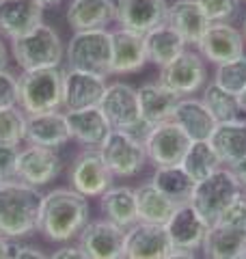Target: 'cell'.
I'll return each instance as SVG.
<instances>
[{"mask_svg":"<svg viewBox=\"0 0 246 259\" xmlns=\"http://www.w3.org/2000/svg\"><path fill=\"white\" fill-rule=\"evenodd\" d=\"M89 225V199L73 188H54L44 194L37 229L52 242H67Z\"/></svg>","mask_w":246,"mask_h":259,"instance_id":"1","label":"cell"},{"mask_svg":"<svg viewBox=\"0 0 246 259\" xmlns=\"http://www.w3.org/2000/svg\"><path fill=\"white\" fill-rule=\"evenodd\" d=\"M41 199L44 194L24 182L0 184V236L24 238L35 231Z\"/></svg>","mask_w":246,"mask_h":259,"instance_id":"2","label":"cell"},{"mask_svg":"<svg viewBox=\"0 0 246 259\" xmlns=\"http://www.w3.org/2000/svg\"><path fill=\"white\" fill-rule=\"evenodd\" d=\"M20 108L26 115H41L63 108V71L59 67L22 71Z\"/></svg>","mask_w":246,"mask_h":259,"instance_id":"3","label":"cell"},{"mask_svg":"<svg viewBox=\"0 0 246 259\" xmlns=\"http://www.w3.org/2000/svg\"><path fill=\"white\" fill-rule=\"evenodd\" d=\"M244 192L242 184L229 166H220L214 175L194 186L190 205L201 214V218L210 227L218 223V218L225 214V209Z\"/></svg>","mask_w":246,"mask_h":259,"instance_id":"4","label":"cell"},{"mask_svg":"<svg viewBox=\"0 0 246 259\" xmlns=\"http://www.w3.org/2000/svg\"><path fill=\"white\" fill-rule=\"evenodd\" d=\"M100 110L106 115L112 130H123L136 136L138 141L147 139L151 125H147L141 119V104H138V91L126 82H112L106 87L102 97Z\"/></svg>","mask_w":246,"mask_h":259,"instance_id":"5","label":"cell"},{"mask_svg":"<svg viewBox=\"0 0 246 259\" xmlns=\"http://www.w3.org/2000/svg\"><path fill=\"white\" fill-rule=\"evenodd\" d=\"M11 52L18 65L28 69H46V67H59L63 61V41L52 26L39 24L28 35L11 41Z\"/></svg>","mask_w":246,"mask_h":259,"instance_id":"6","label":"cell"},{"mask_svg":"<svg viewBox=\"0 0 246 259\" xmlns=\"http://www.w3.org/2000/svg\"><path fill=\"white\" fill-rule=\"evenodd\" d=\"M67 61L73 69L93 71L100 76H110L112 56V32L106 28L76 30L67 44Z\"/></svg>","mask_w":246,"mask_h":259,"instance_id":"7","label":"cell"},{"mask_svg":"<svg viewBox=\"0 0 246 259\" xmlns=\"http://www.w3.org/2000/svg\"><path fill=\"white\" fill-rule=\"evenodd\" d=\"M100 151L114 177H134L147 162L145 143L123 130H112Z\"/></svg>","mask_w":246,"mask_h":259,"instance_id":"8","label":"cell"},{"mask_svg":"<svg viewBox=\"0 0 246 259\" xmlns=\"http://www.w3.org/2000/svg\"><path fill=\"white\" fill-rule=\"evenodd\" d=\"M208 80V67L201 54L192 50H184L175 61L160 67L158 82L171 89L173 93L182 97H190L196 91H201Z\"/></svg>","mask_w":246,"mask_h":259,"instance_id":"9","label":"cell"},{"mask_svg":"<svg viewBox=\"0 0 246 259\" xmlns=\"http://www.w3.org/2000/svg\"><path fill=\"white\" fill-rule=\"evenodd\" d=\"M190 143L192 141L188 139L186 132L175 121H164V123L153 125L145 139L147 160H151L155 168L182 164Z\"/></svg>","mask_w":246,"mask_h":259,"instance_id":"10","label":"cell"},{"mask_svg":"<svg viewBox=\"0 0 246 259\" xmlns=\"http://www.w3.org/2000/svg\"><path fill=\"white\" fill-rule=\"evenodd\" d=\"M112 173L100 149H87L73 160L69 168V184L71 188L80 192L82 197H102L112 188Z\"/></svg>","mask_w":246,"mask_h":259,"instance_id":"11","label":"cell"},{"mask_svg":"<svg viewBox=\"0 0 246 259\" xmlns=\"http://www.w3.org/2000/svg\"><path fill=\"white\" fill-rule=\"evenodd\" d=\"M106 87V76L69 67L63 71V108L73 112L100 106Z\"/></svg>","mask_w":246,"mask_h":259,"instance_id":"12","label":"cell"},{"mask_svg":"<svg viewBox=\"0 0 246 259\" xmlns=\"http://www.w3.org/2000/svg\"><path fill=\"white\" fill-rule=\"evenodd\" d=\"M89 259H123L126 257V229L110 221H93L80 231V244Z\"/></svg>","mask_w":246,"mask_h":259,"instance_id":"13","label":"cell"},{"mask_svg":"<svg viewBox=\"0 0 246 259\" xmlns=\"http://www.w3.org/2000/svg\"><path fill=\"white\" fill-rule=\"evenodd\" d=\"M63 171V162L59 158L56 149L37 147V145H28L24 147L18 156V171H15V180L24 182L39 188L54 182Z\"/></svg>","mask_w":246,"mask_h":259,"instance_id":"14","label":"cell"},{"mask_svg":"<svg viewBox=\"0 0 246 259\" xmlns=\"http://www.w3.org/2000/svg\"><path fill=\"white\" fill-rule=\"evenodd\" d=\"M167 0H114V20L121 28L147 35L167 24Z\"/></svg>","mask_w":246,"mask_h":259,"instance_id":"15","label":"cell"},{"mask_svg":"<svg viewBox=\"0 0 246 259\" xmlns=\"http://www.w3.org/2000/svg\"><path fill=\"white\" fill-rule=\"evenodd\" d=\"M196 48L205 61L218 67V65L244 56V35L229 22H214L196 44Z\"/></svg>","mask_w":246,"mask_h":259,"instance_id":"16","label":"cell"},{"mask_svg":"<svg viewBox=\"0 0 246 259\" xmlns=\"http://www.w3.org/2000/svg\"><path fill=\"white\" fill-rule=\"evenodd\" d=\"M173 244L164 225L136 223L126 229V257L123 259H164Z\"/></svg>","mask_w":246,"mask_h":259,"instance_id":"17","label":"cell"},{"mask_svg":"<svg viewBox=\"0 0 246 259\" xmlns=\"http://www.w3.org/2000/svg\"><path fill=\"white\" fill-rule=\"evenodd\" d=\"M164 227H167V233H169V240L173 244V248L192 250V253L203 246L205 236L210 231V225L203 221L201 214L190 203L177 205L173 216L169 218V223Z\"/></svg>","mask_w":246,"mask_h":259,"instance_id":"18","label":"cell"},{"mask_svg":"<svg viewBox=\"0 0 246 259\" xmlns=\"http://www.w3.org/2000/svg\"><path fill=\"white\" fill-rule=\"evenodd\" d=\"M46 7L39 0H0V35L20 39L44 24Z\"/></svg>","mask_w":246,"mask_h":259,"instance_id":"19","label":"cell"},{"mask_svg":"<svg viewBox=\"0 0 246 259\" xmlns=\"http://www.w3.org/2000/svg\"><path fill=\"white\" fill-rule=\"evenodd\" d=\"M147 63L145 35L134 30L117 28L112 30V56H110V74H136Z\"/></svg>","mask_w":246,"mask_h":259,"instance_id":"20","label":"cell"},{"mask_svg":"<svg viewBox=\"0 0 246 259\" xmlns=\"http://www.w3.org/2000/svg\"><path fill=\"white\" fill-rule=\"evenodd\" d=\"M71 141L67 117L61 110L26 115V143L37 147L59 149Z\"/></svg>","mask_w":246,"mask_h":259,"instance_id":"21","label":"cell"},{"mask_svg":"<svg viewBox=\"0 0 246 259\" xmlns=\"http://www.w3.org/2000/svg\"><path fill=\"white\" fill-rule=\"evenodd\" d=\"M167 24L184 39L186 46H196L212 26V22L208 20V15L203 13L196 0H175L173 5H169Z\"/></svg>","mask_w":246,"mask_h":259,"instance_id":"22","label":"cell"},{"mask_svg":"<svg viewBox=\"0 0 246 259\" xmlns=\"http://www.w3.org/2000/svg\"><path fill=\"white\" fill-rule=\"evenodd\" d=\"M65 117H67L71 139L78 141L80 145H85L87 149H100L106 141V136L112 132L108 119L100 110V106L65 112Z\"/></svg>","mask_w":246,"mask_h":259,"instance_id":"23","label":"cell"},{"mask_svg":"<svg viewBox=\"0 0 246 259\" xmlns=\"http://www.w3.org/2000/svg\"><path fill=\"white\" fill-rule=\"evenodd\" d=\"M138 91V104H141V119L147 125H158L164 121H173V112L177 108L182 95L173 93L171 89L160 82H147Z\"/></svg>","mask_w":246,"mask_h":259,"instance_id":"24","label":"cell"},{"mask_svg":"<svg viewBox=\"0 0 246 259\" xmlns=\"http://www.w3.org/2000/svg\"><path fill=\"white\" fill-rule=\"evenodd\" d=\"M210 145L214 147L216 156L223 166H233L235 162L246 158V121L231 119L216 123L210 136Z\"/></svg>","mask_w":246,"mask_h":259,"instance_id":"25","label":"cell"},{"mask_svg":"<svg viewBox=\"0 0 246 259\" xmlns=\"http://www.w3.org/2000/svg\"><path fill=\"white\" fill-rule=\"evenodd\" d=\"M173 121L186 132L190 141H210L212 132L216 127V119L196 97H182L173 112Z\"/></svg>","mask_w":246,"mask_h":259,"instance_id":"26","label":"cell"},{"mask_svg":"<svg viewBox=\"0 0 246 259\" xmlns=\"http://www.w3.org/2000/svg\"><path fill=\"white\" fill-rule=\"evenodd\" d=\"M201 248L205 259H246V229L212 225Z\"/></svg>","mask_w":246,"mask_h":259,"instance_id":"27","label":"cell"},{"mask_svg":"<svg viewBox=\"0 0 246 259\" xmlns=\"http://www.w3.org/2000/svg\"><path fill=\"white\" fill-rule=\"evenodd\" d=\"M114 20V0H71L67 24L73 30L106 28Z\"/></svg>","mask_w":246,"mask_h":259,"instance_id":"28","label":"cell"},{"mask_svg":"<svg viewBox=\"0 0 246 259\" xmlns=\"http://www.w3.org/2000/svg\"><path fill=\"white\" fill-rule=\"evenodd\" d=\"M102 212L106 221L114 223L121 229H130L138 223L136 212V192L130 186H112L100 197Z\"/></svg>","mask_w":246,"mask_h":259,"instance_id":"29","label":"cell"},{"mask_svg":"<svg viewBox=\"0 0 246 259\" xmlns=\"http://www.w3.org/2000/svg\"><path fill=\"white\" fill-rule=\"evenodd\" d=\"M136 192V212H138V223H149V225H167L169 218L175 212V203L167 199L164 194L155 188V186L143 184L134 188Z\"/></svg>","mask_w":246,"mask_h":259,"instance_id":"30","label":"cell"},{"mask_svg":"<svg viewBox=\"0 0 246 259\" xmlns=\"http://www.w3.org/2000/svg\"><path fill=\"white\" fill-rule=\"evenodd\" d=\"M145 48H147V61H151L158 67H164V65L175 61L186 50V41L169 24H162V26L153 28L145 35Z\"/></svg>","mask_w":246,"mask_h":259,"instance_id":"31","label":"cell"},{"mask_svg":"<svg viewBox=\"0 0 246 259\" xmlns=\"http://www.w3.org/2000/svg\"><path fill=\"white\" fill-rule=\"evenodd\" d=\"M151 184L158 188L164 197L171 199L175 205H186L190 203L192 192H194V182L179 164L175 166H158L151 177Z\"/></svg>","mask_w":246,"mask_h":259,"instance_id":"32","label":"cell"},{"mask_svg":"<svg viewBox=\"0 0 246 259\" xmlns=\"http://www.w3.org/2000/svg\"><path fill=\"white\" fill-rule=\"evenodd\" d=\"M179 166L192 177L194 184H199L203 180H208L210 175H214L223 164H220L210 141H192Z\"/></svg>","mask_w":246,"mask_h":259,"instance_id":"33","label":"cell"},{"mask_svg":"<svg viewBox=\"0 0 246 259\" xmlns=\"http://www.w3.org/2000/svg\"><path fill=\"white\" fill-rule=\"evenodd\" d=\"M203 104L212 112V117L216 119V123L223 121H231L240 117V104H237V95L225 91L223 87H218L216 82H210L203 89Z\"/></svg>","mask_w":246,"mask_h":259,"instance_id":"34","label":"cell"},{"mask_svg":"<svg viewBox=\"0 0 246 259\" xmlns=\"http://www.w3.org/2000/svg\"><path fill=\"white\" fill-rule=\"evenodd\" d=\"M26 141V112L20 106L0 108V145L18 147Z\"/></svg>","mask_w":246,"mask_h":259,"instance_id":"35","label":"cell"},{"mask_svg":"<svg viewBox=\"0 0 246 259\" xmlns=\"http://www.w3.org/2000/svg\"><path fill=\"white\" fill-rule=\"evenodd\" d=\"M214 82L218 87H223L225 91L237 95L246 87V54L240 56L235 61H229L225 65H218L216 67V76Z\"/></svg>","mask_w":246,"mask_h":259,"instance_id":"36","label":"cell"},{"mask_svg":"<svg viewBox=\"0 0 246 259\" xmlns=\"http://www.w3.org/2000/svg\"><path fill=\"white\" fill-rule=\"evenodd\" d=\"M208 20L214 22H229L240 9V0H196Z\"/></svg>","mask_w":246,"mask_h":259,"instance_id":"37","label":"cell"},{"mask_svg":"<svg viewBox=\"0 0 246 259\" xmlns=\"http://www.w3.org/2000/svg\"><path fill=\"white\" fill-rule=\"evenodd\" d=\"M20 102V80L9 69H0V108L18 106Z\"/></svg>","mask_w":246,"mask_h":259,"instance_id":"38","label":"cell"},{"mask_svg":"<svg viewBox=\"0 0 246 259\" xmlns=\"http://www.w3.org/2000/svg\"><path fill=\"white\" fill-rule=\"evenodd\" d=\"M216 225H227V227H240L246 229V192H242L231 205L225 209V214L218 218Z\"/></svg>","mask_w":246,"mask_h":259,"instance_id":"39","label":"cell"},{"mask_svg":"<svg viewBox=\"0 0 246 259\" xmlns=\"http://www.w3.org/2000/svg\"><path fill=\"white\" fill-rule=\"evenodd\" d=\"M18 156L20 149L13 145H0V180L11 182L15 180V171H18Z\"/></svg>","mask_w":246,"mask_h":259,"instance_id":"40","label":"cell"},{"mask_svg":"<svg viewBox=\"0 0 246 259\" xmlns=\"http://www.w3.org/2000/svg\"><path fill=\"white\" fill-rule=\"evenodd\" d=\"M50 259H89V257L80 246H61L59 250H54Z\"/></svg>","mask_w":246,"mask_h":259,"instance_id":"41","label":"cell"},{"mask_svg":"<svg viewBox=\"0 0 246 259\" xmlns=\"http://www.w3.org/2000/svg\"><path fill=\"white\" fill-rule=\"evenodd\" d=\"M13 259H50V257L32 246H13Z\"/></svg>","mask_w":246,"mask_h":259,"instance_id":"42","label":"cell"},{"mask_svg":"<svg viewBox=\"0 0 246 259\" xmlns=\"http://www.w3.org/2000/svg\"><path fill=\"white\" fill-rule=\"evenodd\" d=\"M233 171V175L237 177V182L242 184V188H246V158H242L240 162H235L233 166H229Z\"/></svg>","mask_w":246,"mask_h":259,"instance_id":"43","label":"cell"},{"mask_svg":"<svg viewBox=\"0 0 246 259\" xmlns=\"http://www.w3.org/2000/svg\"><path fill=\"white\" fill-rule=\"evenodd\" d=\"M0 259H13V246L5 236H0Z\"/></svg>","mask_w":246,"mask_h":259,"instance_id":"44","label":"cell"},{"mask_svg":"<svg viewBox=\"0 0 246 259\" xmlns=\"http://www.w3.org/2000/svg\"><path fill=\"white\" fill-rule=\"evenodd\" d=\"M164 259H196V255L192 253V250H177V248H173Z\"/></svg>","mask_w":246,"mask_h":259,"instance_id":"45","label":"cell"},{"mask_svg":"<svg viewBox=\"0 0 246 259\" xmlns=\"http://www.w3.org/2000/svg\"><path fill=\"white\" fill-rule=\"evenodd\" d=\"M0 69H7V48L0 39Z\"/></svg>","mask_w":246,"mask_h":259,"instance_id":"46","label":"cell"},{"mask_svg":"<svg viewBox=\"0 0 246 259\" xmlns=\"http://www.w3.org/2000/svg\"><path fill=\"white\" fill-rule=\"evenodd\" d=\"M237 104H240V110L246 112V87L242 89L240 93H237Z\"/></svg>","mask_w":246,"mask_h":259,"instance_id":"47","label":"cell"},{"mask_svg":"<svg viewBox=\"0 0 246 259\" xmlns=\"http://www.w3.org/2000/svg\"><path fill=\"white\" fill-rule=\"evenodd\" d=\"M39 3L44 5V7H52V5H59L61 0H39Z\"/></svg>","mask_w":246,"mask_h":259,"instance_id":"48","label":"cell"},{"mask_svg":"<svg viewBox=\"0 0 246 259\" xmlns=\"http://www.w3.org/2000/svg\"><path fill=\"white\" fill-rule=\"evenodd\" d=\"M242 35H244V41H246V18H244V30H242Z\"/></svg>","mask_w":246,"mask_h":259,"instance_id":"49","label":"cell"},{"mask_svg":"<svg viewBox=\"0 0 246 259\" xmlns=\"http://www.w3.org/2000/svg\"><path fill=\"white\" fill-rule=\"evenodd\" d=\"M0 184H3V180H0Z\"/></svg>","mask_w":246,"mask_h":259,"instance_id":"50","label":"cell"}]
</instances>
